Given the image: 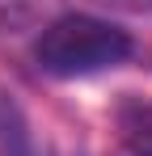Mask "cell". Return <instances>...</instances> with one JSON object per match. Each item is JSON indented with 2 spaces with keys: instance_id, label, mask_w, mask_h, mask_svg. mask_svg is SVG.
<instances>
[{
  "instance_id": "obj_2",
  "label": "cell",
  "mask_w": 152,
  "mask_h": 156,
  "mask_svg": "<svg viewBox=\"0 0 152 156\" xmlns=\"http://www.w3.org/2000/svg\"><path fill=\"white\" fill-rule=\"evenodd\" d=\"M114 156H152V101H127L118 110Z\"/></svg>"
},
{
  "instance_id": "obj_1",
  "label": "cell",
  "mask_w": 152,
  "mask_h": 156,
  "mask_svg": "<svg viewBox=\"0 0 152 156\" xmlns=\"http://www.w3.org/2000/svg\"><path fill=\"white\" fill-rule=\"evenodd\" d=\"M131 34L106 17L93 13H63L55 17L38 42H34V63L59 80H76V76H93L106 68H118L131 55Z\"/></svg>"
},
{
  "instance_id": "obj_3",
  "label": "cell",
  "mask_w": 152,
  "mask_h": 156,
  "mask_svg": "<svg viewBox=\"0 0 152 156\" xmlns=\"http://www.w3.org/2000/svg\"><path fill=\"white\" fill-rule=\"evenodd\" d=\"M0 156H38L25 114L4 97H0Z\"/></svg>"
}]
</instances>
